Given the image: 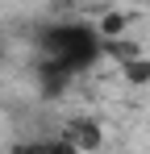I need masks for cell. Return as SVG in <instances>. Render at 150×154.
I'll return each instance as SVG.
<instances>
[{"label":"cell","instance_id":"7a4b0ae2","mask_svg":"<svg viewBox=\"0 0 150 154\" xmlns=\"http://www.w3.org/2000/svg\"><path fill=\"white\" fill-rule=\"evenodd\" d=\"M67 146H75L79 154H92L104 146V125H100L96 117H71L67 125H63V133H58Z\"/></svg>","mask_w":150,"mask_h":154},{"label":"cell","instance_id":"6da1fadb","mask_svg":"<svg viewBox=\"0 0 150 154\" xmlns=\"http://www.w3.org/2000/svg\"><path fill=\"white\" fill-rule=\"evenodd\" d=\"M100 58H104V38H100L96 25H83V21L46 25V33H42V63H54L67 75H79V71L96 67Z\"/></svg>","mask_w":150,"mask_h":154},{"label":"cell","instance_id":"8992f818","mask_svg":"<svg viewBox=\"0 0 150 154\" xmlns=\"http://www.w3.org/2000/svg\"><path fill=\"white\" fill-rule=\"evenodd\" d=\"M0 58H4V42H0Z\"/></svg>","mask_w":150,"mask_h":154},{"label":"cell","instance_id":"5b68a950","mask_svg":"<svg viewBox=\"0 0 150 154\" xmlns=\"http://www.w3.org/2000/svg\"><path fill=\"white\" fill-rule=\"evenodd\" d=\"M121 75L129 79V83H150V58L146 54H138V58H129L121 67Z\"/></svg>","mask_w":150,"mask_h":154},{"label":"cell","instance_id":"277c9868","mask_svg":"<svg viewBox=\"0 0 150 154\" xmlns=\"http://www.w3.org/2000/svg\"><path fill=\"white\" fill-rule=\"evenodd\" d=\"M71 79H75V75H67V71H63V67H54V63H38V83H42V92H46V96L67 92V88H71Z\"/></svg>","mask_w":150,"mask_h":154},{"label":"cell","instance_id":"3957f363","mask_svg":"<svg viewBox=\"0 0 150 154\" xmlns=\"http://www.w3.org/2000/svg\"><path fill=\"white\" fill-rule=\"evenodd\" d=\"M13 154H79L75 146H67L58 133L54 137H33V142H17L13 146Z\"/></svg>","mask_w":150,"mask_h":154}]
</instances>
